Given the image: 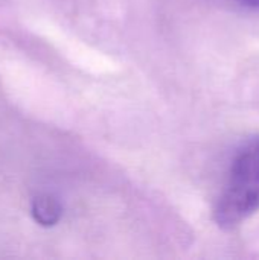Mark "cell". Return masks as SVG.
<instances>
[{
	"label": "cell",
	"mask_w": 259,
	"mask_h": 260,
	"mask_svg": "<svg viewBox=\"0 0 259 260\" xmlns=\"http://www.w3.org/2000/svg\"><path fill=\"white\" fill-rule=\"evenodd\" d=\"M259 210V136L235 151L215 203V222L232 230Z\"/></svg>",
	"instance_id": "obj_1"
},
{
	"label": "cell",
	"mask_w": 259,
	"mask_h": 260,
	"mask_svg": "<svg viewBox=\"0 0 259 260\" xmlns=\"http://www.w3.org/2000/svg\"><path fill=\"white\" fill-rule=\"evenodd\" d=\"M34 212L37 213V219L43 224L55 222L56 218H53V215H58V209L55 206H52L50 201H38L37 209Z\"/></svg>",
	"instance_id": "obj_2"
},
{
	"label": "cell",
	"mask_w": 259,
	"mask_h": 260,
	"mask_svg": "<svg viewBox=\"0 0 259 260\" xmlns=\"http://www.w3.org/2000/svg\"><path fill=\"white\" fill-rule=\"evenodd\" d=\"M237 2L249 9H259V0H237Z\"/></svg>",
	"instance_id": "obj_3"
}]
</instances>
